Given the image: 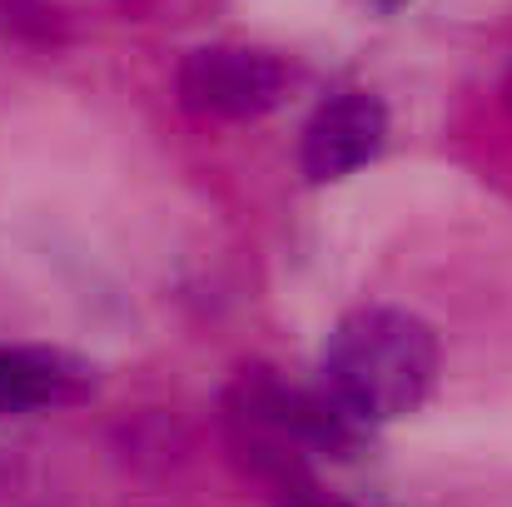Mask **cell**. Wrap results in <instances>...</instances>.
I'll return each instance as SVG.
<instances>
[{
    "label": "cell",
    "instance_id": "52a82bcc",
    "mask_svg": "<svg viewBox=\"0 0 512 507\" xmlns=\"http://www.w3.org/2000/svg\"><path fill=\"white\" fill-rule=\"evenodd\" d=\"M508 95H512V80H508Z\"/></svg>",
    "mask_w": 512,
    "mask_h": 507
},
{
    "label": "cell",
    "instance_id": "6da1fadb",
    "mask_svg": "<svg viewBox=\"0 0 512 507\" xmlns=\"http://www.w3.org/2000/svg\"><path fill=\"white\" fill-rule=\"evenodd\" d=\"M319 373L324 393L363 428L393 423L428 403L438 383V334L408 309L368 304L334 324Z\"/></svg>",
    "mask_w": 512,
    "mask_h": 507
},
{
    "label": "cell",
    "instance_id": "277c9868",
    "mask_svg": "<svg viewBox=\"0 0 512 507\" xmlns=\"http://www.w3.org/2000/svg\"><path fill=\"white\" fill-rule=\"evenodd\" d=\"M95 393V368L65 348L0 343V413L75 408Z\"/></svg>",
    "mask_w": 512,
    "mask_h": 507
},
{
    "label": "cell",
    "instance_id": "3957f363",
    "mask_svg": "<svg viewBox=\"0 0 512 507\" xmlns=\"http://www.w3.org/2000/svg\"><path fill=\"white\" fill-rule=\"evenodd\" d=\"M388 145V105L368 90H343L324 100L299 140V169L309 184H339L353 169L373 165Z\"/></svg>",
    "mask_w": 512,
    "mask_h": 507
},
{
    "label": "cell",
    "instance_id": "5b68a950",
    "mask_svg": "<svg viewBox=\"0 0 512 507\" xmlns=\"http://www.w3.org/2000/svg\"><path fill=\"white\" fill-rule=\"evenodd\" d=\"M299 507H358V503H343V498H334V493H324V488H319V493H309Z\"/></svg>",
    "mask_w": 512,
    "mask_h": 507
},
{
    "label": "cell",
    "instance_id": "8992f818",
    "mask_svg": "<svg viewBox=\"0 0 512 507\" xmlns=\"http://www.w3.org/2000/svg\"><path fill=\"white\" fill-rule=\"evenodd\" d=\"M368 5H373L378 15H398V10H403V5H413V0H368Z\"/></svg>",
    "mask_w": 512,
    "mask_h": 507
},
{
    "label": "cell",
    "instance_id": "7a4b0ae2",
    "mask_svg": "<svg viewBox=\"0 0 512 507\" xmlns=\"http://www.w3.org/2000/svg\"><path fill=\"white\" fill-rule=\"evenodd\" d=\"M289 85V65L254 45H199L174 70L179 105L214 120H259L284 105Z\"/></svg>",
    "mask_w": 512,
    "mask_h": 507
}]
</instances>
